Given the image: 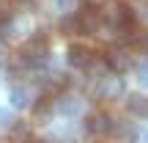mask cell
<instances>
[{
  "mask_svg": "<svg viewBox=\"0 0 148 143\" xmlns=\"http://www.w3.org/2000/svg\"><path fill=\"white\" fill-rule=\"evenodd\" d=\"M101 17L110 28H129L134 25V8L123 0H110L101 6Z\"/></svg>",
  "mask_w": 148,
  "mask_h": 143,
  "instance_id": "1",
  "label": "cell"
},
{
  "mask_svg": "<svg viewBox=\"0 0 148 143\" xmlns=\"http://www.w3.org/2000/svg\"><path fill=\"white\" fill-rule=\"evenodd\" d=\"M22 55H25L30 64H41L44 58H47V53H49V36L47 33H33L30 39H27L25 44H22V50H19Z\"/></svg>",
  "mask_w": 148,
  "mask_h": 143,
  "instance_id": "2",
  "label": "cell"
},
{
  "mask_svg": "<svg viewBox=\"0 0 148 143\" xmlns=\"http://www.w3.org/2000/svg\"><path fill=\"white\" fill-rule=\"evenodd\" d=\"M112 118L107 116L104 110H90L88 116H85V129H88V135H93V138H104V135L112 132Z\"/></svg>",
  "mask_w": 148,
  "mask_h": 143,
  "instance_id": "3",
  "label": "cell"
},
{
  "mask_svg": "<svg viewBox=\"0 0 148 143\" xmlns=\"http://www.w3.org/2000/svg\"><path fill=\"white\" fill-rule=\"evenodd\" d=\"M79 17V25H82V33H99V28L104 25V17H101V6H82V8L77 11Z\"/></svg>",
  "mask_w": 148,
  "mask_h": 143,
  "instance_id": "4",
  "label": "cell"
},
{
  "mask_svg": "<svg viewBox=\"0 0 148 143\" xmlns=\"http://www.w3.org/2000/svg\"><path fill=\"white\" fill-rule=\"evenodd\" d=\"M96 94H99L101 99H118V96L123 94V80L118 77V72H107L104 77H99Z\"/></svg>",
  "mask_w": 148,
  "mask_h": 143,
  "instance_id": "5",
  "label": "cell"
},
{
  "mask_svg": "<svg viewBox=\"0 0 148 143\" xmlns=\"http://www.w3.org/2000/svg\"><path fill=\"white\" fill-rule=\"evenodd\" d=\"M104 61H107V66H110V72H118V74H123L129 66H132V55H129L126 47H112V50H107Z\"/></svg>",
  "mask_w": 148,
  "mask_h": 143,
  "instance_id": "6",
  "label": "cell"
},
{
  "mask_svg": "<svg viewBox=\"0 0 148 143\" xmlns=\"http://www.w3.org/2000/svg\"><path fill=\"white\" fill-rule=\"evenodd\" d=\"M93 58L96 55L88 47H82V44H71L69 53H66V61H69V66H74V69H88Z\"/></svg>",
  "mask_w": 148,
  "mask_h": 143,
  "instance_id": "7",
  "label": "cell"
},
{
  "mask_svg": "<svg viewBox=\"0 0 148 143\" xmlns=\"http://www.w3.org/2000/svg\"><path fill=\"white\" fill-rule=\"evenodd\" d=\"M11 105L22 107V110L36 105V99L30 96V85H27V83H14V85H11Z\"/></svg>",
  "mask_w": 148,
  "mask_h": 143,
  "instance_id": "8",
  "label": "cell"
},
{
  "mask_svg": "<svg viewBox=\"0 0 148 143\" xmlns=\"http://www.w3.org/2000/svg\"><path fill=\"white\" fill-rule=\"evenodd\" d=\"M55 110H60L63 116L82 113V99H79V96H58V102H55Z\"/></svg>",
  "mask_w": 148,
  "mask_h": 143,
  "instance_id": "9",
  "label": "cell"
},
{
  "mask_svg": "<svg viewBox=\"0 0 148 143\" xmlns=\"http://www.w3.org/2000/svg\"><path fill=\"white\" fill-rule=\"evenodd\" d=\"M8 143H36V138H33L30 127H27L25 121H19V124H14V127H11V132H8Z\"/></svg>",
  "mask_w": 148,
  "mask_h": 143,
  "instance_id": "10",
  "label": "cell"
},
{
  "mask_svg": "<svg viewBox=\"0 0 148 143\" xmlns=\"http://www.w3.org/2000/svg\"><path fill=\"white\" fill-rule=\"evenodd\" d=\"M60 33H66V36H77V33H82V25H79V17L77 14H69L63 22H60Z\"/></svg>",
  "mask_w": 148,
  "mask_h": 143,
  "instance_id": "11",
  "label": "cell"
},
{
  "mask_svg": "<svg viewBox=\"0 0 148 143\" xmlns=\"http://www.w3.org/2000/svg\"><path fill=\"white\" fill-rule=\"evenodd\" d=\"M143 105H145V96L143 94H132V96H129V110H132L134 116H143Z\"/></svg>",
  "mask_w": 148,
  "mask_h": 143,
  "instance_id": "12",
  "label": "cell"
},
{
  "mask_svg": "<svg viewBox=\"0 0 148 143\" xmlns=\"http://www.w3.org/2000/svg\"><path fill=\"white\" fill-rule=\"evenodd\" d=\"M137 80L140 83H148V55L137 64Z\"/></svg>",
  "mask_w": 148,
  "mask_h": 143,
  "instance_id": "13",
  "label": "cell"
},
{
  "mask_svg": "<svg viewBox=\"0 0 148 143\" xmlns=\"http://www.w3.org/2000/svg\"><path fill=\"white\" fill-rule=\"evenodd\" d=\"M74 3H77V0H52V8H58V11H71Z\"/></svg>",
  "mask_w": 148,
  "mask_h": 143,
  "instance_id": "14",
  "label": "cell"
},
{
  "mask_svg": "<svg viewBox=\"0 0 148 143\" xmlns=\"http://www.w3.org/2000/svg\"><path fill=\"white\" fill-rule=\"evenodd\" d=\"M11 19V8H5L3 3H0V25H3V22H8Z\"/></svg>",
  "mask_w": 148,
  "mask_h": 143,
  "instance_id": "15",
  "label": "cell"
},
{
  "mask_svg": "<svg viewBox=\"0 0 148 143\" xmlns=\"http://www.w3.org/2000/svg\"><path fill=\"white\" fill-rule=\"evenodd\" d=\"M5 53H8V50H5V44H3V41H0V66H3V64H5Z\"/></svg>",
  "mask_w": 148,
  "mask_h": 143,
  "instance_id": "16",
  "label": "cell"
},
{
  "mask_svg": "<svg viewBox=\"0 0 148 143\" xmlns=\"http://www.w3.org/2000/svg\"><path fill=\"white\" fill-rule=\"evenodd\" d=\"M0 121H3V124L11 121V113H8V110H0Z\"/></svg>",
  "mask_w": 148,
  "mask_h": 143,
  "instance_id": "17",
  "label": "cell"
},
{
  "mask_svg": "<svg viewBox=\"0 0 148 143\" xmlns=\"http://www.w3.org/2000/svg\"><path fill=\"white\" fill-rule=\"evenodd\" d=\"M143 118H148V96H145V105H143Z\"/></svg>",
  "mask_w": 148,
  "mask_h": 143,
  "instance_id": "18",
  "label": "cell"
},
{
  "mask_svg": "<svg viewBox=\"0 0 148 143\" xmlns=\"http://www.w3.org/2000/svg\"><path fill=\"white\" fill-rule=\"evenodd\" d=\"M25 3H30V0H25Z\"/></svg>",
  "mask_w": 148,
  "mask_h": 143,
  "instance_id": "19",
  "label": "cell"
}]
</instances>
